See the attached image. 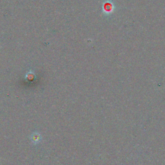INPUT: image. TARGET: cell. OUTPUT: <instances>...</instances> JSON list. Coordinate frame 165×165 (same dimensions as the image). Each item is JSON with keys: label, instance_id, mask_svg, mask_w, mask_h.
<instances>
[{"label": "cell", "instance_id": "1", "mask_svg": "<svg viewBox=\"0 0 165 165\" xmlns=\"http://www.w3.org/2000/svg\"><path fill=\"white\" fill-rule=\"evenodd\" d=\"M112 4L111 3H107L105 4V5L104 6V11H105V12H111L112 11Z\"/></svg>", "mask_w": 165, "mask_h": 165}, {"label": "cell", "instance_id": "2", "mask_svg": "<svg viewBox=\"0 0 165 165\" xmlns=\"http://www.w3.org/2000/svg\"><path fill=\"white\" fill-rule=\"evenodd\" d=\"M40 136L39 134H34L32 135V141L34 142V143H38L39 140H40Z\"/></svg>", "mask_w": 165, "mask_h": 165}]
</instances>
